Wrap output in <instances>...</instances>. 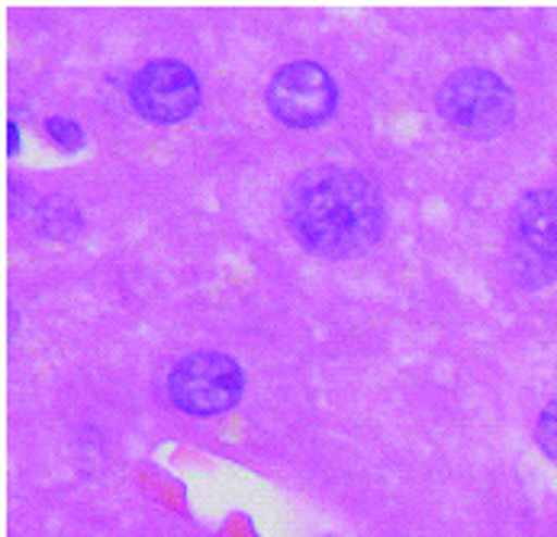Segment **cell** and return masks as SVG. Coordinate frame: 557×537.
Returning a JSON list of instances; mask_svg holds the SVG:
<instances>
[{
  "label": "cell",
  "instance_id": "9",
  "mask_svg": "<svg viewBox=\"0 0 557 537\" xmlns=\"http://www.w3.org/2000/svg\"><path fill=\"white\" fill-rule=\"evenodd\" d=\"M16 152H20V126H16V120H10L7 123V154Z\"/></svg>",
  "mask_w": 557,
  "mask_h": 537
},
{
  "label": "cell",
  "instance_id": "8",
  "mask_svg": "<svg viewBox=\"0 0 557 537\" xmlns=\"http://www.w3.org/2000/svg\"><path fill=\"white\" fill-rule=\"evenodd\" d=\"M535 441H539V451L557 463V402H548L535 422Z\"/></svg>",
  "mask_w": 557,
  "mask_h": 537
},
{
  "label": "cell",
  "instance_id": "6",
  "mask_svg": "<svg viewBox=\"0 0 557 537\" xmlns=\"http://www.w3.org/2000/svg\"><path fill=\"white\" fill-rule=\"evenodd\" d=\"M200 77L190 65L177 59H156L146 68H139L129 84L133 110L156 123V126H174L197 113L200 107Z\"/></svg>",
  "mask_w": 557,
  "mask_h": 537
},
{
  "label": "cell",
  "instance_id": "2",
  "mask_svg": "<svg viewBox=\"0 0 557 537\" xmlns=\"http://www.w3.org/2000/svg\"><path fill=\"white\" fill-rule=\"evenodd\" d=\"M435 110L465 139H496L516 120V93L496 72L461 68L442 80Z\"/></svg>",
  "mask_w": 557,
  "mask_h": 537
},
{
  "label": "cell",
  "instance_id": "7",
  "mask_svg": "<svg viewBox=\"0 0 557 537\" xmlns=\"http://www.w3.org/2000/svg\"><path fill=\"white\" fill-rule=\"evenodd\" d=\"M46 139L59 149V152H78L87 142V133L81 129L75 120L69 116H49L46 120Z\"/></svg>",
  "mask_w": 557,
  "mask_h": 537
},
{
  "label": "cell",
  "instance_id": "5",
  "mask_svg": "<svg viewBox=\"0 0 557 537\" xmlns=\"http://www.w3.org/2000/svg\"><path fill=\"white\" fill-rule=\"evenodd\" d=\"M338 107V87L317 62H290L268 84V110L290 129H317Z\"/></svg>",
  "mask_w": 557,
  "mask_h": 537
},
{
  "label": "cell",
  "instance_id": "1",
  "mask_svg": "<svg viewBox=\"0 0 557 537\" xmlns=\"http://www.w3.org/2000/svg\"><path fill=\"white\" fill-rule=\"evenodd\" d=\"M287 226L319 258H358L384 235V203L358 171L319 164L290 184Z\"/></svg>",
  "mask_w": 557,
  "mask_h": 537
},
{
  "label": "cell",
  "instance_id": "3",
  "mask_svg": "<svg viewBox=\"0 0 557 537\" xmlns=\"http://www.w3.org/2000/svg\"><path fill=\"white\" fill-rule=\"evenodd\" d=\"M509 267L529 290L557 280V187H535L512 207Z\"/></svg>",
  "mask_w": 557,
  "mask_h": 537
},
{
  "label": "cell",
  "instance_id": "4",
  "mask_svg": "<svg viewBox=\"0 0 557 537\" xmlns=\"http://www.w3.org/2000/svg\"><path fill=\"white\" fill-rule=\"evenodd\" d=\"M171 402L197 419H213L236 409L245 396V371L223 351H197L181 358L168 374Z\"/></svg>",
  "mask_w": 557,
  "mask_h": 537
}]
</instances>
